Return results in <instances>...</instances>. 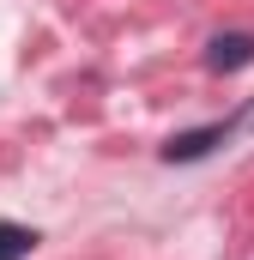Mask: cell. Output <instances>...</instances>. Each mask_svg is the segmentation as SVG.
Returning a JSON list of instances; mask_svg holds the SVG:
<instances>
[{"mask_svg":"<svg viewBox=\"0 0 254 260\" xmlns=\"http://www.w3.org/2000/svg\"><path fill=\"white\" fill-rule=\"evenodd\" d=\"M242 127V115H230V121H206V127H188V133H170L164 145H157V157L164 164H200V157H212L218 145H230Z\"/></svg>","mask_w":254,"mask_h":260,"instance_id":"obj_1","label":"cell"},{"mask_svg":"<svg viewBox=\"0 0 254 260\" xmlns=\"http://www.w3.org/2000/svg\"><path fill=\"white\" fill-rule=\"evenodd\" d=\"M254 67V30H218L206 43V73H242Z\"/></svg>","mask_w":254,"mask_h":260,"instance_id":"obj_2","label":"cell"},{"mask_svg":"<svg viewBox=\"0 0 254 260\" xmlns=\"http://www.w3.org/2000/svg\"><path fill=\"white\" fill-rule=\"evenodd\" d=\"M43 248V236L30 230V224H18V218H0V260H30Z\"/></svg>","mask_w":254,"mask_h":260,"instance_id":"obj_3","label":"cell"},{"mask_svg":"<svg viewBox=\"0 0 254 260\" xmlns=\"http://www.w3.org/2000/svg\"><path fill=\"white\" fill-rule=\"evenodd\" d=\"M248 121H254V115H248Z\"/></svg>","mask_w":254,"mask_h":260,"instance_id":"obj_4","label":"cell"}]
</instances>
